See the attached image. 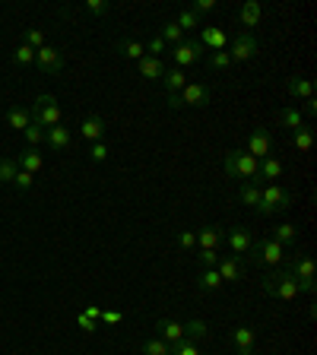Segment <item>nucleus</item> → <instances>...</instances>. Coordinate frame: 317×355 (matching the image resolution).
<instances>
[{
	"label": "nucleus",
	"instance_id": "31",
	"mask_svg": "<svg viewBox=\"0 0 317 355\" xmlns=\"http://www.w3.org/2000/svg\"><path fill=\"white\" fill-rule=\"evenodd\" d=\"M207 320H200V318H194V320H187L185 324V340H191V343H197V340H207Z\"/></svg>",
	"mask_w": 317,
	"mask_h": 355
},
{
	"label": "nucleus",
	"instance_id": "34",
	"mask_svg": "<svg viewBox=\"0 0 317 355\" xmlns=\"http://www.w3.org/2000/svg\"><path fill=\"white\" fill-rule=\"evenodd\" d=\"M238 197H241V203H248V207L257 209V203H260V187L251 184V181H241V187H238Z\"/></svg>",
	"mask_w": 317,
	"mask_h": 355
},
{
	"label": "nucleus",
	"instance_id": "50",
	"mask_svg": "<svg viewBox=\"0 0 317 355\" xmlns=\"http://www.w3.org/2000/svg\"><path fill=\"white\" fill-rule=\"evenodd\" d=\"M76 327H80L83 333H96V320H89L86 314H83V311L76 314Z\"/></svg>",
	"mask_w": 317,
	"mask_h": 355
},
{
	"label": "nucleus",
	"instance_id": "1",
	"mask_svg": "<svg viewBox=\"0 0 317 355\" xmlns=\"http://www.w3.org/2000/svg\"><path fill=\"white\" fill-rule=\"evenodd\" d=\"M260 292L264 295H270V298H280V302H295L298 298V282L292 279V273L289 270H282V266H276V270H270V273L260 279Z\"/></svg>",
	"mask_w": 317,
	"mask_h": 355
},
{
	"label": "nucleus",
	"instance_id": "28",
	"mask_svg": "<svg viewBox=\"0 0 317 355\" xmlns=\"http://www.w3.org/2000/svg\"><path fill=\"white\" fill-rule=\"evenodd\" d=\"M280 124L292 133V130H298V127H305V114L295 108V105H289V108L280 111Z\"/></svg>",
	"mask_w": 317,
	"mask_h": 355
},
{
	"label": "nucleus",
	"instance_id": "10",
	"mask_svg": "<svg viewBox=\"0 0 317 355\" xmlns=\"http://www.w3.org/2000/svg\"><path fill=\"white\" fill-rule=\"evenodd\" d=\"M203 58V48H200V42L194 38V42H181V44H175L171 48V60H175V67H191V64H197V60Z\"/></svg>",
	"mask_w": 317,
	"mask_h": 355
},
{
	"label": "nucleus",
	"instance_id": "17",
	"mask_svg": "<svg viewBox=\"0 0 317 355\" xmlns=\"http://www.w3.org/2000/svg\"><path fill=\"white\" fill-rule=\"evenodd\" d=\"M260 19H264V7H260L257 0H248V3L238 7V22L244 26L241 32H251L254 26H260Z\"/></svg>",
	"mask_w": 317,
	"mask_h": 355
},
{
	"label": "nucleus",
	"instance_id": "30",
	"mask_svg": "<svg viewBox=\"0 0 317 355\" xmlns=\"http://www.w3.org/2000/svg\"><path fill=\"white\" fill-rule=\"evenodd\" d=\"M197 288L200 292H216V288H222V276L216 273V270H200Z\"/></svg>",
	"mask_w": 317,
	"mask_h": 355
},
{
	"label": "nucleus",
	"instance_id": "37",
	"mask_svg": "<svg viewBox=\"0 0 317 355\" xmlns=\"http://www.w3.org/2000/svg\"><path fill=\"white\" fill-rule=\"evenodd\" d=\"M10 60H13L16 67H32V64H35V51H32L29 44H19V48L13 51V58H10Z\"/></svg>",
	"mask_w": 317,
	"mask_h": 355
},
{
	"label": "nucleus",
	"instance_id": "33",
	"mask_svg": "<svg viewBox=\"0 0 317 355\" xmlns=\"http://www.w3.org/2000/svg\"><path fill=\"white\" fill-rule=\"evenodd\" d=\"M16 171H19V165L13 155H0V184H13Z\"/></svg>",
	"mask_w": 317,
	"mask_h": 355
},
{
	"label": "nucleus",
	"instance_id": "26",
	"mask_svg": "<svg viewBox=\"0 0 317 355\" xmlns=\"http://www.w3.org/2000/svg\"><path fill=\"white\" fill-rule=\"evenodd\" d=\"M270 238H273L276 244H282L286 251H292V248H298V229H295V225H289V222H286V225H276V229H273V235H270Z\"/></svg>",
	"mask_w": 317,
	"mask_h": 355
},
{
	"label": "nucleus",
	"instance_id": "39",
	"mask_svg": "<svg viewBox=\"0 0 317 355\" xmlns=\"http://www.w3.org/2000/svg\"><path fill=\"white\" fill-rule=\"evenodd\" d=\"M22 137H26V143H29L32 149H38L44 143V127H38V124H29L26 130H22Z\"/></svg>",
	"mask_w": 317,
	"mask_h": 355
},
{
	"label": "nucleus",
	"instance_id": "6",
	"mask_svg": "<svg viewBox=\"0 0 317 355\" xmlns=\"http://www.w3.org/2000/svg\"><path fill=\"white\" fill-rule=\"evenodd\" d=\"M286 248L282 244H276L273 238H264V241H254L251 251H248V260L251 263H264V266H282V260H286Z\"/></svg>",
	"mask_w": 317,
	"mask_h": 355
},
{
	"label": "nucleus",
	"instance_id": "11",
	"mask_svg": "<svg viewBox=\"0 0 317 355\" xmlns=\"http://www.w3.org/2000/svg\"><path fill=\"white\" fill-rule=\"evenodd\" d=\"M35 67L42 73H60L64 70V54L58 48H51V44H44V48L35 51Z\"/></svg>",
	"mask_w": 317,
	"mask_h": 355
},
{
	"label": "nucleus",
	"instance_id": "15",
	"mask_svg": "<svg viewBox=\"0 0 317 355\" xmlns=\"http://www.w3.org/2000/svg\"><path fill=\"white\" fill-rule=\"evenodd\" d=\"M232 346H235L238 355H254V349H257V333H254L251 327H235V330H232Z\"/></svg>",
	"mask_w": 317,
	"mask_h": 355
},
{
	"label": "nucleus",
	"instance_id": "47",
	"mask_svg": "<svg viewBox=\"0 0 317 355\" xmlns=\"http://www.w3.org/2000/svg\"><path fill=\"white\" fill-rule=\"evenodd\" d=\"M171 355H200V349H197V343L181 340V343H175V346H171Z\"/></svg>",
	"mask_w": 317,
	"mask_h": 355
},
{
	"label": "nucleus",
	"instance_id": "43",
	"mask_svg": "<svg viewBox=\"0 0 317 355\" xmlns=\"http://www.w3.org/2000/svg\"><path fill=\"white\" fill-rule=\"evenodd\" d=\"M22 44H29L32 51H38V48H44V32L42 29H26V35H22Z\"/></svg>",
	"mask_w": 317,
	"mask_h": 355
},
{
	"label": "nucleus",
	"instance_id": "19",
	"mask_svg": "<svg viewBox=\"0 0 317 355\" xmlns=\"http://www.w3.org/2000/svg\"><path fill=\"white\" fill-rule=\"evenodd\" d=\"M155 330H159V340L169 343V346L185 340V324H178V320H171V318H162L155 324Z\"/></svg>",
	"mask_w": 317,
	"mask_h": 355
},
{
	"label": "nucleus",
	"instance_id": "2",
	"mask_svg": "<svg viewBox=\"0 0 317 355\" xmlns=\"http://www.w3.org/2000/svg\"><path fill=\"white\" fill-rule=\"evenodd\" d=\"M222 168H225V175L241 178V181H251V184H257V168H260V162L254 159V155L244 153V149H225V155H222Z\"/></svg>",
	"mask_w": 317,
	"mask_h": 355
},
{
	"label": "nucleus",
	"instance_id": "12",
	"mask_svg": "<svg viewBox=\"0 0 317 355\" xmlns=\"http://www.w3.org/2000/svg\"><path fill=\"white\" fill-rule=\"evenodd\" d=\"M229 248H232V254H235V257H248V251H251V244H254V238H251V232L244 229V225H232L229 229Z\"/></svg>",
	"mask_w": 317,
	"mask_h": 355
},
{
	"label": "nucleus",
	"instance_id": "14",
	"mask_svg": "<svg viewBox=\"0 0 317 355\" xmlns=\"http://www.w3.org/2000/svg\"><path fill=\"white\" fill-rule=\"evenodd\" d=\"M197 42H200V48H209V54L229 48V35H225V29H219V26H207V29L200 32Z\"/></svg>",
	"mask_w": 317,
	"mask_h": 355
},
{
	"label": "nucleus",
	"instance_id": "27",
	"mask_svg": "<svg viewBox=\"0 0 317 355\" xmlns=\"http://www.w3.org/2000/svg\"><path fill=\"white\" fill-rule=\"evenodd\" d=\"M7 124L13 127L16 133H22L26 127L32 124V118H29V108H19V105H10L7 108Z\"/></svg>",
	"mask_w": 317,
	"mask_h": 355
},
{
	"label": "nucleus",
	"instance_id": "4",
	"mask_svg": "<svg viewBox=\"0 0 317 355\" xmlns=\"http://www.w3.org/2000/svg\"><path fill=\"white\" fill-rule=\"evenodd\" d=\"M209 98H213V92H209L203 83H187L178 96H169V108L171 111H181V108H203V105H209Z\"/></svg>",
	"mask_w": 317,
	"mask_h": 355
},
{
	"label": "nucleus",
	"instance_id": "32",
	"mask_svg": "<svg viewBox=\"0 0 317 355\" xmlns=\"http://www.w3.org/2000/svg\"><path fill=\"white\" fill-rule=\"evenodd\" d=\"M118 51L124 54V58H130V60H140V58H146V44L124 38V42H118Z\"/></svg>",
	"mask_w": 317,
	"mask_h": 355
},
{
	"label": "nucleus",
	"instance_id": "5",
	"mask_svg": "<svg viewBox=\"0 0 317 355\" xmlns=\"http://www.w3.org/2000/svg\"><path fill=\"white\" fill-rule=\"evenodd\" d=\"M29 118H32V124H38V127H58L60 124V105H58V98L51 96V92H42V96L32 102V108H29Z\"/></svg>",
	"mask_w": 317,
	"mask_h": 355
},
{
	"label": "nucleus",
	"instance_id": "48",
	"mask_svg": "<svg viewBox=\"0 0 317 355\" xmlns=\"http://www.w3.org/2000/svg\"><path fill=\"white\" fill-rule=\"evenodd\" d=\"M165 48H169V44H165L162 38L155 35V38H149V44H146V54H149V58H162V51H165Z\"/></svg>",
	"mask_w": 317,
	"mask_h": 355
},
{
	"label": "nucleus",
	"instance_id": "7",
	"mask_svg": "<svg viewBox=\"0 0 317 355\" xmlns=\"http://www.w3.org/2000/svg\"><path fill=\"white\" fill-rule=\"evenodd\" d=\"M289 207H292V193L282 191L280 184H266V187H260V203H257V213H260V216L286 213Z\"/></svg>",
	"mask_w": 317,
	"mask_h": 355
},
{
	"label": "nucleus",
	"instance_id": "22",
	"mask_svg": "<svg viewBox=\"0 0 317 355\" xmlns=\"http://www.w3.org/2000/svg\"><path fill=\"white\" fill-rule=\"evenodd\" d=\"M219 244H222L219 225H203V229L197 232V248L200 251H219Z\"/></svg>",
	"mask_w": 317,
	"mask_h": 355
},
{
	"label": "nucleus",
	"instance_id": "20",
	"mask_svg": "<svg viewBox=\"0 0 317 355\" xmlns=\"http://www.w3.org/2000/svg\"><path fill=\"white\" fill-rule=\"evenodd\" d=\"M44 143H48V149L51 153H64V149H70V127H48L44 130Z\"/></svg>",
	"mask_w": 317,
	"mask_h": 355
},
{
	"label": "nucleus",
	"instance_id": "41",
	"mask_svg": "<svg viewBox=\"0 0 317 355\" xmlns=\"http://www.w3.org/2000/svg\"><path fill=\"white\" fill-rule=\"evenodd\" d=\"M209 67H213V70H222V73H225V70H232V58H229V51H213L209 54Z\"/></svg>",
	"mask_w": 317,
	"mask_h": 355
},
{
	"label": "nucleus",
	"instance_id": "9",
	"mask_svg": "<svg viewBox=\"0 0 317 355\" xmlns=\"http://www.w3.org/2000/svg\"><path fill=\"white\" fill-rule=\"evenodd\" d=\"M248 155H254V159H266V155H273V137H270V130L266 127H254L251 133H248V149H244Z\"/></svg>",
	"mask_w": 317,
	"mask_h": 355
},
{
	"label": "nucleus",
	"instance_id": "53",
	"mask_svg": "<svg viewBox=\"0 0 317 355\" xmlns=\"http://www.w3.org/2000/svg\"><path fill=\"white\" fill-rule=\"evenodd\" d=\"M305 114H317V102H314V98H308V105H305Z\"/></svg>",
	"mask_w": 317,
	"mask_h": 355
},
{
	"label": "nucleus",
	"instance_id": "25",
	"mask_svg": "<svg viewBox=\"0 0 317 355\" xmlns=\"http://www.w3.org/2000/svg\"><path fill=\"white\" fill-rule=\"evenodd\" d=\"M137 67H140V76H146V80H162V73H165V60L149 58V54L137 60Z\"/></svg>",
	"mask_w": 317,
	"mask_h": 355
},
{
	"label": "nucleus",
	"instance_id": "21",
	"mask_svg": "<svg viewBox=\"0 0 317 355\" xmlns=\"http://www.w3.org/2000/svg\"><path fill=\"white\" fill-rule=\"evenodd\" d=\"M16 165H19L22 171H29V175H38V171L44 168V155L38 153V149H32V146H26L19 155H16Z\"/></svg>",
	"mask_w": 317,
	"mask_h": 355
},
{
	"label": "nucleus",
	"instance_id": "45",
	"mask_svg": "<svg viewBox=\"0 0 317 355\" xmlns=\"http://www.w3.org/2000/svg\"><path fill=\"white\" fill-rule=\"evenodd\" d=\"M197 263L203 266V270H216V263H219V251H197Z\"/></svg>",
	"mask_w": 317,
	"mask_h": 355
},
{
	"label": "nucleus",
	"instance_id": "36",
	"mask_svg": "<svg viewBox=\"0 0 317 355\" xmlns=\"http://www.w3.org/2000/svg\"><path fill=\"white\" fill-rule=\"evenodd\" d=\"M140 352L143 355H171V346H169V343H162L159 336H153V340H143Z\"/></svg>",
	"mask_w": 317,
	"mask_h": 355
},
{
	"label": "nucleus",
	"instance_id": "18",
	"mask_svg": "<svg viewBox=\"0 0 317 355\" xmlns=\"http://www.w3.org/2000/svg\"><path fill=\"white\" fill-rule=\"evenodd\" d=\"M187 73L181 70V67H165V73H162V86H165V96H178L181 89L187 86Z\"/></svg>",
	"mask_w": 317,
	"mask_h": 355
},
{
	"label": "nucleus",
	"instance_id": "49",
	"mask_svg": "<svg viewBox=\"0 0 317 355\" xmlns=\"http://www.w3.org/2000/svg\"><path fill=\"white\" fill-rule=\"evenodd\" d=\"M191 10H194V13H213V10H216V3H213V0H194V3H191Z\"/></svg>",
	"mask_w": 317,
	"mask_h": 355
},
{
	"label": "nucleus",
	"instance_id": "35",
	"mask_svg": "<svg viewBox=\"0 0 317 355\" xmlns=\"http://www.w3.org/2000/svg\"><path fill=\"white\" fill-rule=\"evenodd\" d=\"M159 38H162L165 44H171V48H175V44H181V42H185V32L178 29V22L171 19V22H165V26H162V32H159Z\"/></svg>",
	"mask_w": 317,
	"mask_h": 355
},
{
	"label": "nucleus",
	"instance_id": "16",
	"mask_svg": "<svg viewBox=\"0 0 317 355\" xmlns=\"http://www.w3.org/2000/svg\"><path fill=\"white\" fill-rule=\"evenodd\" d=\"M105 130H108V127H105V121L98 118V114H86V118L80 121V137L89 143H102Z\"/></svg>",
	"mask_w": 317,
	"mask_h": 355
},
{
	"label": "nucleus",
	"instance_id": "40",
	"mask_svg": "<svg viewBox=\"0 0 317 355\" xmlns=\"http://www.w3.org/2000/svg\"><path fill=\"white\" fill-rule=\"evenodd\" d=\"M13 187H16V191H19V193H29L32 191V187H35V175H29V171H16V178H13Z\"/></svg>",
	"mask_w": 317,
	"mask_h": 355
},
{
	"label": "nucleus",
	"instance_id": "29",
	"mask_svg": "<svg viewBox=\"0 0 317 355\" xmlns=\"http://www.w3.org/2000/svg\"><path fill=\"white\" fill-rule=\"evenodd\" d=\"M292 146H295L298 153H311V146H314V130H311V127L292 130Z\"/></svg>",
	"mask_w": 317,
	"mask_h": 355
},
{
	"label": "nucleus",
	"instance_id": "52",
	"mask_svg": "<svg viewBox=\"0 0 317 355\" xmlns=\"http://www.w3.org/2000/svg\"><path fill=\"white\" fill-rule=\"evenodd\" d=\"M83 314H86L89 320H102V308H98V304H86V308H83Z\"/></svg>",
	"mask_w": 317,
	"mask_h": 355
},
{
	"label": "nucleus",
	"instance_id": "24",
	"mask_svg": "<svg viewBox=\"0 0 317 355\" xmlns=\"http://www.w3.org/2000/svg\"><path fill=\"white\" fill-rule=\"evenodd\" d=\"M282 175V162L280 159H273V155H266V159H260V168H257V184L260 181H270V184H276V178Z\"/></svg>",
	"mask_w": 317,
	"mask_h": 355
},
{
	"label": "nucleus",
	"instance_id": "3",
	"mask_svg": "<svg viewBox=\"0 0 317 355\" xmlns=\"http://www.w3.org/2000/svg\"><path fill=\"white\" fill-rule=\"evenodd\" d=\"M286 270L292 273V279L298 282L305 295H314V260L308 254H286Z\"/></svg>",
	"mask_w": 317,
	"mask_h": 355
},
{
	"label": "nucleus",
	"instance_id": "51",
	"mask_svg": "<svg viewBox=\"0 0 317 355\" xmlns=\"http://www.w3.org/2000/svg\"><path fill=\"white\" fill-rule=\"evenodd\" d=\"M102 320H105V324H121V320H124V314H121V311H102Z\"/></svg>",
	"mask_w": 317,
	"mask_h": 355
},
{
	"label": "nucleus",
	"instance_id": "44",
	"mask_svg": "<svg viewBox=\"0 0 317 355\" xmlns=\"http://www.w3.org/2000/svg\"><path fill=\"white\" fill-rule=\"evenodd\" d=\"M178 244H181L185 251H197V232L181 229V232H178Z\"/></svg>",
	"mask_w": 317,
	"mask_h": 355
},
{
	"label": "nucleus",
	"instance_id": "13",
	"mask_svg": "<svg viewBox=\"0 0 317 355\" xmlns=\"http://www.w3.org/2000/svg\"><path fill=\"white\" fill-rule=\"evenodd\" d=\"M216 273L222 276V282H241L244 279L241 257H235V254H229V257H219V263H216Z\"/></svg>",
	"mask_w": 317,
	"mask_h": 355
},
{
	"label": "nucleus",
	"instance_id": "23",
	"mask_svg": "<svg viewBox=\"0 0 317 355\" xmlns=\"http://www.w3.org/2000/svg\"><path fill=\"white\" fill-rule=\"evenodd\" d=\"M286 89H289V96H292V98H302V102L314 98V83H311L308 76H289Z\"/></svg>",
	"mask_w": 317,
	"mask_h": 355
},
{
	"label": "nucleus",
	"instance_id": "42",
	"mask_svg": "<svg viewBox=\"0 0 317 355\" xmlns=\"http://www.w3.org/2000/svg\"><path fill=\"white\" fill-rule=\"evenodd\" d=\"M83 10H86L89 16H108L111 13V3H108V0H86V3H83Z\"/></svg>",
	"mask_w": 317,
	"mask_h": 355
},
{
	"label": "nucleus",
	"instance_id": "46",
	"mask_svg": "<svg viewBox=\"0 0 317 355\" xmlns=\"http://www.w3.org/2000/svg\"><path fill=\"white\" fill-rule=\"evenodd\" d=\"M89 159H92V162H108V146H105V143H89Z\"/></svg>",
	"mask_w": 317,
	"mask_h": 355
},
{
	"label": "nucleus",
	"instance_id": "8",
	"mask_svg": "<svg viewBox=\"0 0 317 355\" xmlns=\"http://www.w3.org/2000/svg\"><path fill=\"white\" fill-rule=\"evenodd\" d=\"M229 58L232 64H244V60H251L257 58V38L251 35V32H238L235 38H229Z\"/></svg>",
	"mask_w": 317,
	"mask_h": 355
},
{
	"label": "nucleus",
	"instance_id": "38",
	"mask_svg": "<svg viewBox=\"0 0 317 355\" xmlns=\"http://www.w3.org/2000/svg\"><path fill=\"white\" fill-rule=\"evenodd\" d=\"M175 22H178V29H181V32H185V29H197V26H200V16L194 13L191 7H185L181 13H178Z\"/></svg>",
	"mask_w": 317,
	"mask_h": 355
}]
</instances>
